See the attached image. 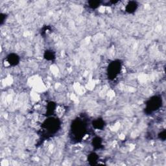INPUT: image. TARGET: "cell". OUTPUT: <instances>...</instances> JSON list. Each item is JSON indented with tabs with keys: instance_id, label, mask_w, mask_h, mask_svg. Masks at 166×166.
<instances>
[{
	"instance_id": "cell-1",
	"label": "cell",
	"mask_w": 166,
	"mask_h": 166,
	"mask_svg": "<svg viewBox=\"0 0 166 166\" xmlns=\"http://www.w3.org/2000/svg\"><path fill=\"white\" fill-rule=\"evenodd\" d=\"M87 124L82 118H77L74 119L70 129V137L73 141L79 142L87 134Z\"/></svg>"
},
{
	"instance_id": "cell-2",
	"label": "cell",
	"mask_w": 166,
	"mask_h": 166,
	"mask_svg": "<svg viewBox=\"0 0 166 166\" xmlns=\"http://www.w3.org/2000/svg\"><path fill=\"white\" fill-rule=\"evenodd\" d=\"M42 127L44 133L47 136H52L56 134L59 130L60 127V122L58 118L49 117L44 122Z\"/></svg>"
},
{
	"instance_id": "cell-3",
	"label": "cell",
	"mask_w": 166,
	"mask_h": 166,
	"mask_svg": "<svg viewBox=\"0 0 166 166\" xmlns=\"http://www.w3.org/2000/svg\"><path fill=\"white\" fill-rule=\"evenodd\" d=\"M162 99L159 95H154L146 102V107L145 108V112L147 114H150L156 111L162 106Z\"/></svg>"
},
{
	"instance_id": "cell-4",
	"label": "cell",
	"mask_w": 166,
	"mask_h": 166,
	"mask_svg": "<svg viewBox=\"0 0 166 166\" xmlns=\"http://www.w3.org/2000/svg\"><path fill=\"white\" fill-rule=\"evenodd\" d=\"M122 68V64L119 60H116L110 62L107 69L108 78L112 80L115 79L121 71Z\"/></svg>"
},
{
	"instance_id": "cell-5",
	"label": "cell",
	"mask_w": 166,
	"mask_h": 166,
	"mask_svg": "<svg viewBox=\"0 0 166 166\" xmlns=\"http://www.w3.org/2000/svg\"><path fill=\"white\" fill-rule=\"evenodd\" d=\"M6 62L11 66H15L18 65L20 63V56L16 53L9 54L5 59Z\"/></svg>"
},
{
	"instance_id": "cell-6",
	"label": "cell",
	"mask_w": 166,
	"mask_h": 166,
	"mask_svg": "<svg viewBox=\"0 0 166 166\" xmlns=\"http://www.w3.org/2000/svg\"><path fill=\"white\" fill-rule=\"evenodd\" d=\"M138 3H137V2H129L127 6H126L125 7V10H126V12H127L128 13H134L135 11L136 10V9H138Z\"/></svg>"
},
{
	"instance_id": "cell-7",
	"label": "cell",
	"mask_w": 166,
	"mask_h": 166,
	"mask_svg": "<svg viewBox=\"0 0 166 166\" xmlns=\"http://www.w3.org/2000/svg\"><path fill=\"white\" fill-rule=\"evenodd\" d=\"M105 125V121L101 118H98L94 120L92 122V126L95 129H98V130H102V129H104Z\"/></svg>"
},
{
	"instance_id": "cell-8",
	"label": "cell",
	"mask_w": 166,
	"mask_h": 166,
	"mask_svg": "<svg viewBox=\"0 0 166 166\" xmlns=\"http://www.w3.org/2000/svg\"><path fill=\"white\" fill-rule=\"evenodd\" d=\"M99 160V156L95 152H91L90 153L88 156V161L89 164L91 165H96L98 163Z\"/></svg>"
},
{
	"instance_id": "cell-9",
	"label": "cell",
	"mask_w": 166,
	"mask_h": 166,
	"mask_svg": "<svg viewBox=\"0 0 166 166\" xmlns=\"http://www.w3.org/2000/svg\"><path fill=\"white\" fill-rule=\"evenodd\" d=\"M102 139L100 137H95V138L92 140V145L93 147L96 149H98L102 147Z\"/></svg>"
},
{
	"instance_id": "cell-10",
	"label": "cell",
	"mask_w": 166,
	"mask_h": 166,
	"mask_svg": "<svg viewBox=\"0 0 166 166\" xmlns=\"http://www.w3.org/2000/svg\"><path fill=\"white\" fill-rule=\"evenodd\" d=\"M44 56L47 60H53L55 59V54L53 51L48 50L45 51Z\"/></svg>"
},
{
	"instance_id": "cell-11",
	"label": "cell",
	"mask_w": 166,
	"mask_h": 166,
	"mask_svg": "<svg viewBox=\"0 0 166 166\" xmlns=\"http://www.w3.org/2000/svg\"><path fill=\"white\" fill-rule=\"evenodd\" d=\"M101 2L99 1H90L88 2V6L92 9H95L99 7Z\"/></svg>"
},
{
	"instance_id": "cell-12",
	"label": "cell",
	"mask_w": 166,
	"mask_h": 166,
	"mask_svg": "<svg viewBox=\"0 0 166 166\" xmlns=\"http://www.w3.org/2000/svg\"><path fill=\"white\" fill-rule=\"evenodd\" d=\"M158 138L162 140V141H164L166 138V133H165V130H164L163 131H162L161 133H160L159 134H158Z\"/></svg>"
},
{
	"instance_id": "cell-13",
	"label": "cell",
	"mask_w": 166,
	"mask_h": 166,
	"mask_svg": "<svg viewBox=\"0 0 166 166\" xmlns=\"http://www.w3.org/2000/svg\"><path fill=\"white\" fill-rule=\"evenodd\" d=\"M6 15L4 14H1V16H0V17H1V24L2 25L3 21L5 20V18H6V16H5Z\"/></svg>"
}]
</instances>
